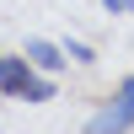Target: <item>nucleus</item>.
<instances>
[{
  "label": "nucleus",
  "mask_w": 134,
  "mask_h": 134,
  "mask_svg": "<svg viewBox=\"0 0 134 134\" xmlns=\"http://www.w3.org/2000/svg\"><path fill=\"white\" fill-rule=\"evenodd\" d=\"M129 124H134V97L118 91L113 102H107L102 113L91 118V134H129Z\"/></svg>",
  "instance_id": "obj_1"
},
{
  "label": "nucleus",
  "mask_w": 134,
  "mask_h": 134,
  "mask_svg": "<svg viewBox=\"0 0 134 134\" xmlns=\"http://www.w3.org/2000/svg\"><path fill=\"white\" fill-rule=\"evenodd\" d=\"M27 64L32 59H5V54H0V91H27Z\"/></svg>",
  "instance_id": "obj_2"
},
{
  "label": "nucleus",
  "mask_w": 134,
  "mask_h": 134,
  "mask_svg": "<svg viewBox=\"0 0 134 134\" xmlns=\"http://www.w3.org/2000/svg\"><path fill=\"white\" fill-rule=\"evenodd\" d=\"M27 59L43 64V70H59V64H64V48L48 43V38H27Z\"/></svg>",
  "instance_id": "obj_3"
},
{
  "label": "nucleus",
  "mask_w": 134,
  "mask_h": 134,
  "mask_svg": "<svg viewBox=\"0 0 134 134\" xmlns=\"http://www.w3.org/2000/svg\"><path fill=\"white\" fill-rule=\"evenodd\" d=\"M21 97H27V102H48L54 86H48V81H27V91H21Z\"/></svg>",
  "instance_id": "obj_4"
},
{
  "label": "nucleus",
  "mask_w": 134,
  "mask_h": 134,
  "mask_svg": "<svg viewBox=\"0 0 134 134\" xmlns=\"http://www.w3.org/2000/svg\"><path fill=\"white\" fill-rule=\"evenodd\" d=\"M64 54H70V59H86V64L97 59V48H91V43H64Z\"/></svg>",
  "instance_id": "obj_5"
}]
</instances>
